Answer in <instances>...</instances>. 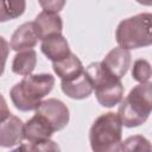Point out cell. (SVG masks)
<instances>
[{"instance_id":"cell-1","label":"cell","mask_w":152,"mask_h":152,"mask_svg":"<svg viewBox=\"0 0 152 152\" xmlns=\"http://www.w3.org/2000/svg\"><path fill=\"white\" fill-rule=\"evenodd\" d=\"M53 86L55 77L51 74H30L12 87L10 96L17 109L21 112L36 110L42 99L52 90Z\"/></svg>"},{"instance_id":"cell-7","label":"cell","mask_w":152,"mask_h":152,"mask_svg":"<svg viewBox=\"0 0 152 152\" xmlns=\"http://www.w3.org/2000/svg\"><path fill=\"white\" fill-rule=\"evenodd\" d=\"M55 133L50 122L40 114L36 113L26 124H24V139L26 144H40L49 140Z\"/></svg>"},{"instance_id":"cell-12","label":"cell","mask_w":152,"mask_h":152,"mask_svg":"<svg viewBox=\"0 0 152 152\" xmlns=\"http://www.w3.org/2000/svg\"><path fill=\"white\" fill-rule=\"evenodd\" d=\"M61 89L68 97L74 100L87 99L93 93V86L86 70L70 81H61Z\"/></svg>"},{"instance_id":"cell-11","label":"cell","mask_w":152,"mask_h":152,"mask_svg":"<svg viewBox=\"0 0 152 152\" xmlns=\"http://www.w3.org/2000/svg\"><path fill=\"white\" fill-rule=\"evenodd\" d=\"M40 50L45 55V57L52 62L59 61V59L66 57L71 52L70 48H69V43L62 33L51 34V36L42 39Z\"/></svg>"},{"instance_id":"cell-4","label":"cell","mask_w":152,"mask_h":152,"mask_svg":"<svg viewBox=\"0 0 152 152\" xmlns=\"http://www.w3.org/2000/svg\"><path fill=\"white\" fill-rule=\"evenodd\" d=\"M151 19L152 14L146 12L121 20L115 31L119 46L126 50L150 46L152 44Z\"/></svg>"},{"instance_id":"cell-6","label":"cell","mask_w":152,"mask_h":152,"mask_svg":"<svg viewBox=\"0 0 152 152\" xmlns=\"http://www.w3.org/2000/svg\"><path fill=\"white\" fill-rule=\"evenodd\" d=\"M36 113L43 115L50 125L53 127L55 132L63 129L70 119V113L65 103L58 99H48L40 102Z\"/></svg>"},{"instance_id":"cell-10","label":"cell","mask_w":152,"mask_h":152,"mask_svg":"<svg viewBox=\"0 0 152 152\" xmlns=\"http://www.w3.org/2000/svg\"><path fill=\"white\" fill-rule=\"evenodd\" d=\"M101 63L114 76L122 78L131 65V53L128 50L120 46L114 48L106 55Z\"/></svg>"},{"instance_id":"cell-19","label":"cell","mask_w":152,"mask_h":152,"mask_svg":"<svg viewBox=\"0 0 152 152\" xmlns=\"http://www.w3.org/2000/svg\"><path fill=\"white\" fill-rule=\"evenodd\" d=\"M17 150H25V151H58L59 147L55 144V141L49 139V140H46L44 142H40V144H33V145L24 144V145L19 146Z\"/></svg>"},{"instance_id":"cell-2","label":"cell","mask_w":152,"mask_h":152,"mask_svg":"<svg viewBox=\"0 0 152 152\" xmlns=\"http://www.w3.org/2000/svg\"><path fill=\"white\" fill-rule=\"evenodd\" d=\"M152 110V84L144 82L135 86L128 95L120 101L118 116L122 126L132 128L142 125Z\"/></svg>"},{"instance_id":"cell-20","label":"cell","mask_w":152,"mask_h":152,"mask_svg":"<svg viewBox=\"0 0 152 152\" xmlns=\"http://www.w3.org/2000/svg\"><path fill=\"white\" fill-rule=\"evenodd\" d=\"M38 2L43 8V11L58 13L59 11L63 10L66 0H38Z\"/></svg>"},{"instance_id":"cell-9","label":"cell","mask_w":152,"mask_h":152,"mask_svg":"<svg viewBox=\"0 0 152 152\" xmlns=\"http://www.w3.org/2000/svg\"><path fill=\"white\" fill-rule=\"evenodd\" d=\"M38 40L40 39L33 21H27L21 24L13 32L10 42V48L17 52L23 50H30L37 45Z\"/></svg>"},{"instance_id":"cell-16","label":"cell","mask_w":152,"mask_h":152,"mask_svg":"<svg viewBox=\"0 0 152 152\" xmlns=\"http://www.w3.org/2000/svg\"><path fill=\"white\" fill-rule=\"evenodd\" d=\"M25 0H0V23L10 21L24 14Z\"/></svg>"},{"instance_id":"cell-21","label":"cell","mask_w":152,"mask_h":152,"mask_svg":"<svg viewBox=\"0 0 152 152\" xmlns=\"http://www.w3.org/2000/svg\"><path fill=\"white\" fill-rule=\"evenodd\" d=\"M8 53H10V43L5 38L0 37V76L5 71V65Z\"/></svg>"},{"instance_id":"cell-23","label":"cell","mask_w":152,"mask_h":152,"mask_svg":"<svg viewBox=\"0 0 152 152\" xmlns=\"http://www.w3.org/2000/svg\"><path fill=\"white\" fill-rule=\"evenodd\" d=\"M135 1L144 5V6H151L152 5V0H135Z\"/></svg>"},{"instance_id":"cell-14","label":"cell","mask_w":152,"mask_h":152,"mask_svg":"<svg viewBox=\"0 0 152 152\" xmlns=\"http://www.w3.org/2000/svg\"><path fill=\"white\" fill-rule=\"evenodd\" d=\"M52 69L61 81H70L84 71L82 62L72 52L59 61L52 62Z\"/></svg>"},{"instance_id":"cell-17","label":"cell","mask_w":152,"mask_h":152,"mask_svg":"<svg viewBox=\"0 0 152 152\" xmlns=\"http://www.w3.org/2000/svg\"><path fill=\"white\" fill-rule=\"evenodd\" d=\"M118 151H146V152H150L151 144L142 135H132L119 144Z\"/></svg>"},{"instance_id":"cell-3","label":"cell","mask_w":152,"mask_h":152,"mask_svg":"<svg viewBox=\"0 0 152 152\" xmlns=\"http://www.w3.org/2000/svg\"><path fill=\"white\" fill-rule=\"evenodd\" d=\"M86 72L91 82L97 102L106 108H112L120 103L124 97V86L121 78L109 72L101 62L90 63Z\"/></svg>"},{"instance_id":"cell-8","label":"cell","mask_w":152,"mask_h":152,"mask_svg":"<svg viewBox=\"0 0 152 152\" xmlns=\"http://www.w3.org/2000/svg\"><path fill=\"white\" fill-rule=\"evenodd\" d=\"M24 139V122L15 115L10 114L0 121V146L13 147L21 144Z\"/></svg>"},{"instance_id":"cell-22","label":"cell","mask_w":152,"mask_h":152,"mask_svg":"<svg viewBox=\"0 0 152 152\" xmlns=\"http://www.w3.org/2000/svg\"><path fill=\"white\" fill-rule=\"evenodd\" d=\"M10 114H11V112H10V109H8L7 102H6L5 97L0 94V121L5 120Z\"/></svg>"},{"instance_id":"cell-5","label":"cell","mask_w":152,"mask_h":152,"mask_svg":"<svg viewBox=\"0 0 152 152\" xmlns=\"http://www.w3.org/2000/svg\"><path fill=\"white\" fill-rule=\"evenodd\" d=\"M122 138V124L116 113L108 112L95 119L89 131L90 147L95 152L118 151Z\"/></svg>"},{"instance_id":"cell-15","label":"cell","mask_w":152,"mask_h":152,"mask_svg":"<svg viewBox=\"0 0 152 152\" xmlns=\"http://www.w3.org/2000/svg\"><path fill=\"white\" fill-rule=\"evenodd\" d=\"M37 65V52L33 49L18 51L12 62V71L20 76L32 74Z\"/></svg>"},{"instance_id":"cell-13","label":"cell","mask_w":152,"mask_h":152,"mask_svg":"<svg viewBox=\"0 0 152 152\" xmlns=\"http://www.w3.org/2000/svg\"><path fill=\"white\" fill-rule=\"evenodd\" d=\"M33 24L40 40L51 34L62 33L63 30V21L58 13L43 11L34 18Z\"/></svg>"},{"instance_id":"cell-18","label":"cell","mask_w":152,"mask_h":152,"mask_svg":"<svg viewBox=\"0 0 152 152\" xmlns=\"http://www.w3.org/2000/svg\"><path fill=\"white\" fill-rule=\"evenodd\" d=\"M151 64L147 59L139 58L133 63L132 66V77L139 83L148 82L151 78Z\"/></svg>"}]
</instances>
